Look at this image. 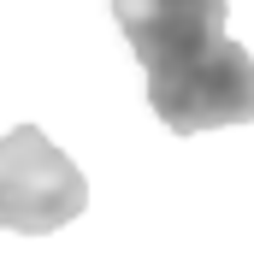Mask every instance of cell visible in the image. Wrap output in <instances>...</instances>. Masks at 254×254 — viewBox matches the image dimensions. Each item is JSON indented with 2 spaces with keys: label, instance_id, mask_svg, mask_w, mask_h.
I'll return each mask as SVG.
<instances>
[{
  "label": "cell",
  "instance_id": "obj_1",
  "mask_svg": "<svg viewBox=\"0 0 254 254\" xmlns=\"http://www.w3.org/2000/svg\"><path fill=\"white\" fill-rule=\"evenodd\" d=\"M83 207H89L83 172L36 125H18L0 136V231L48 237L71 225Z\"/></svg>",
  "mask_w": 254,
  "mask_h": 254
},
{
  "label": "cell",
  "instance_id": "obj_2",
  "mask_svg": "<svg viewBox=\"0 0 254 254\" xmlns=\"http://www.w3.org/2000/svg\"><path fill=\"white\" fill-rule=\"evenodd\" d=\"M148 107H154L160 125L178 130V136L219 130V125H249L254 119V54L225 36L201 65L148 83Z\"/></svg>",
  "mask_w": 254,
  "mask_h": 254
},
{
  "label": "cell",
  "instance_id": "obj_3",
  "mask_svg": "<svg viewBox=\"0 0 254 254\" xmlns=\"http://www.w3.org/2000/svg\"><path fill=\"white\" fill-rule=\"evenodd\" d=\"M113 18L125 30L130 54L142 60L148 83L178 77L201 65L219 42H225V0H113Z\"/></svg>",
  "mask_w": 254,
  "mask_h": 254
}]
</instances>
